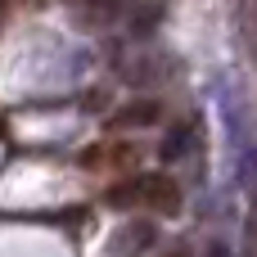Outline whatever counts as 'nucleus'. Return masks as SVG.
Segmentation results:
<instances>
[{
	"label": "nucleus",
	"instance_id": "nucleus-2",
	"mask_svg": "<svg viewBox=\"0 0 257 257\" xmlns=\"http://www.w3.org/2000/svg\"><path fill=\"white\" fill-rule=\"evenodd\" d=\"M113 122H117V126H131V131L158 126V122H163V104H158V99H126V104L113 113Z\"/></svg>",
	"mask_w": 257,
	"mask_h": 257
},
{
	"label": "nucleus",
	"instance_id": "nucleus-4",
	"mask_svg": "<svg viewBox=\"0 0 257 257\" xmlns=\"http://www.w3.org/2000/svg\"><path fill=\"white\" fill-rule=\"evenodd\" d=\"M167 257H185V253H167Z\"/></svg>",
	"mask_w": 257,
	"mask_h": 257
},
{
	"label": "nucleus",
	"instance_id": "nucleus-3",
	"mask_svg": "<svg viewBox=\"0 0 257 257\" xmlns=\"http://www.w3.org/2000/svg\"><path fill=\"white\" fill-rule=\"evenodd\" d=\"M185 145H190V126H172V131L163 136V145H158V158H163V163H176V158L185 154Z\"/></svg>",
	"mask_w": 257,
	"mask_h": 257
},
{
	"label": "nucleus",
	"instance_id": "nucleus-5",
	"mask_svg": "<svg viewBox=\"0 0 257 257\" xmlns=\"http://www.w3.org/2000/svg\"><path fill=\"white\" fill-rule=\"evenodd\" d=\"M72 5H77V0H72Z\"/></svg>",
	"mask_w": 257,
	"mask_h": 257
},
{
	"label": "nucleus",
	"instance_id": "nucleus-1",
	"mask_svg": "<svg viewBox=\"0 0 257 257\" xmlns=\"http://www.w3.org/2000/svg\"><path fill=\"white\" fill-rule=\"evenodd\" d=\"M136 203L149 208V212H163V217H176L181 212V185L163 172H145L136 176Z\"/></svg>",
	"mask_w": 257,
	"mask_h": 257
}]
</instances>
